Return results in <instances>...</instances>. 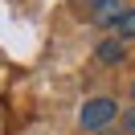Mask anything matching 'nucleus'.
Wrapping results in <instances>:
<instances>
[{
    "instance_id": "nucleus-1",
    "label": "nucleus",
    "mask_w": 135,
    "mask_h": 135,
    "mask_svg": "<svg viewBox=\"0 0 135 135\" xmlns=\"http://www.w3.org/2000/svg\"><path fill=\"white\" fill-rule=\"evenodd\" d=\"M115 115H119V102L115 98H86L78 123H82V131H102V127L115 123Z\"/></svg>"
},
{
    "instance_id": "nucleus-2",
    "label": "nucleus",
    "mask_w": 135,
    "mask_h": 135,
    "mask_svg": "<svg viewBox=\"0 0 135 135\" xmlns=\"http://www.w3.org/2000/svg\"><path fill=\"white\" fill-rule=\"evenodd\" d=\"M123 17H127L123 0H102V4H94V8H90V25H98V29H107V25L119 29V21H123Z\"/></svg>"
},
{
    "instance_id": "nucleus-3",
    "label": "nucleus",
    "mask_w": 135,
    "mask_h": 135,
    "mask_svg": "<svg viewBox=\"0 0 135 135\" xmlns=\"http://www.w3.org/2000/svg\"><path fill=\"white\" fill-rule=\"evenodd\" d=\"M94 57H98L102 66H119V61L127 57V49H123V37H102V41H98V49H94Z\"/></svg>"
},
{
    "instance_id": "nucleus-4",
    "label": "nucleus",
    "mask_w": 135,
    "mask_h": 135,
    "mask_svg": "<svg viewBox=\"0 0 135 135\" xmlns=\"http://www.w3.org/2000/svg\"><path fill=\"white\" fill-rule=\"evenodd\" d=\"M115 37H123V41H131V37H135V8H127V17L119 21V33H115Z\"/></svg>"
},
{
    "instance_id": "nucleus-5",
    "label": "nucleus",
    "mask_w": 135,
    "mask_h": 135,
    "mask_svg": "<svg viewBox=\"0 0 135 135\" xmlns=\"http://www.w3.org/2000/svg\"><path fill=\"white\" fill-rule=\"evenodd\" d=\"M123 127H127V131L135 135V110H127V115H123Z\"/></svg>"
},
{
    "instance_id": "nucleus-6",
    "label": "nucleus",
    "mask_w": 135,
    "mask_h": 135,
    "mask_svg": "<svg viewBox=\"0 0 135 135\" xmlns=\"http://www.w3.org/2000/svg\"><path fill=\"white\" fill-rule=\"evenodd\" d=\"M86 4H90V8H94V4H102V0H86Z\"/></svg>"
},
{
    "instance_id": "nucleus-7",
    "label": "nucleus",
    "mask_w": 135,
    "mask_h": 135,
    "mask_svg": "<svg viewBox=\"0 0 135 135\" xmlns=\"http://www.w3.org/2000/svg\"><path fill=\"white\" fill-rule=\"evenodd\" d=\"M131 98H135V82H131Z\"/></svg>"
}]
</instances>
